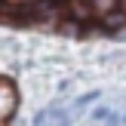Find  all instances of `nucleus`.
Here are the masks:
<instances>
[{
    "label": "nucleus",
    "mask_w": 126,
    "mask_h": 126,
    "mask_svg": "<svg viewBox=\"0 0 126 126\" xmlns=\"http://www.w3.org/2000/svg\"><path fill=\"white\" fill-rule=\"evenodd\" d=\"M65 12H68V18H74V22H80V25H86L89 18H95L89 0H68V3H65Z\"/></svg>",
    "instance_id": "nucleus-1"
},
{
    "label": "nucleus",
    "mask_w": 126,
    "mask_h": 126,
    "mask_svg": "<svg viewBox=\"0 0 126 126\" xmlns=\"http://www.w3.org/2000/svg\"><path fill=\"white\" fill-rule=\"evenodd\" d=\"M12 111H16V92H12V86L0 83V120H6Z\"/></svg>",
    "instance_id": "nucleus-2"
},
{
    "label": "nucleus",
    "mask_w": 126,
    "mask_h": 126,
    "mask_svg": "<svg viewBox=\"0 0 126 126\" xmlns=\"http://www.w3.org/2000/svg\"><path fill=\"white\" fill-rule=\"evenodd\" d=\"M102 25H105V31H120L123 25H126V9H123V6H117L114 12L102 16Z\"/></svg>",
    "instance_id": "nucleus-3"
},
{
    "label": "nucleus",
    "mask_w": 126,
    "mask_h": 126,
    "mask_svg": "<svg viewBox=\"0 0 126 126\" xmlns=\"http://www.w3.org/2000/svg\"><path fill=\"white\" fill-rule=\"evenodd\" d=\"M89 6H92V12L102 18V16H108V12H114L117 6H120V0H89Z\"/></svg>",
    "instance_id": "nucleus-4"
},
{
    "label": "nucleus",
    "mask_w": 126,
    "mask_h": 126,
    "mask_svg": "<svg viewBox=\"0 0 126 126\" xmlns=\"http://www.w3.org/2000/svg\"><path fill=\"white\" fill-rule=\"evenodd\" d=\"M59 31H62V34H68V37H74V34H80V22L68 18V22H62V25H59Z\"/></svg>",
    "instance_id": "nucleus-5"
},
{
    "label": "nucleus",
    "mask_w": 126,
    "mask_h": 126,
    "mask_svg": "<svg viewBox=\"0 0 126 126\" xmlns=\"http://www.w3.org/2000/svg\"><path fill=\"white\" fill-rule=\"evenodd\" d=\"M98 98V92H89V95H83V98H77V105L74 108H83V105H89V102H95Z\"/></svg>",
    "instance_id": "nucleus-6"
},
{
    "label": "nucleus",
    "mask_w": 126,
    "mask_h": 126,
    "mask_svg": "<svg viewBox=\"0 0 126 126\" xmlns=\"http://www.w3.org/2000/svg\"><path fill=\"white\" fill-rule=\"evenodd\" d=\"M123 9H126V6H123Z\"/></svg>",
    "instance_id": "nucleus-7"
}]
</instances>
